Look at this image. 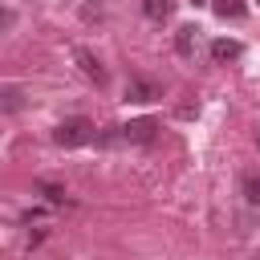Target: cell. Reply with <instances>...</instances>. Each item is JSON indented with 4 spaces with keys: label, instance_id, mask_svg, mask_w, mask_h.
Listing matches in <instances>:
<instances>
[{
    "label": "cell",
    "instance_id": "obj_12",
    "mask_svg": "<svg viewBox=\"0 0 260 260\" xmlns=\"http://www.w3.org/2000/svg\"><path fill=\"white\" fill-rule=\"evenodd\" d=\"M256 4H260V0H256Z\"/></svg>",
    "mask_w": 260,
    "mask_h": 260
},
{
    "label": "cell",
    "instance_id": "obj_6",
    "mask_svg": "<svg viewBox=\"0 0 260 260\" xmlns=\"http://www.w3.org/2000/svg\"><path fill=\"white\" fill-rule=\"evenodd\" d=\"M211 12H215L219 20H244L248 4H244V0H211Z\"/></svg>",
    "mask_w": 260,
    "mask_h": 260
},
{
    "label": "cell",
    "instance_id": "obj_1",
    "mask_svg": "<svg viewBox=\"0 0 260 260\" xmlns=\"http://www.w3.org/2000/svg\"><path fill=\"white\" fill-rule=\"evenodd\" d=\"M53 142L65 146V150L85 146V142H93V122H89V118H65V122L53 130Z\"/></svg>",
    "mask_w": 260,
    "mask_h": 260
},
{
    "label": "cell",
    "instance_id": "obj_3",
    "mask_svg": "<svg viewBox=\"0 0 260 260\" xmlns=\"http://www.w3.org/2000/svg\"><path fill=\"white\" fill-rule=\"evenodd\" d=\"M195 49H199V28H195V24H183V28L175 32V53L191 61V57H195Z\"/></svg>",
    "mask_w": 260,
    "mask_h": 260
},
{
    "label": "cell",
    "instance_id": "obj_8",
    "mask_svg": "<svg viewBox=\"0 0 260 260\" xmlns=\"http://www.w3.org/2000/svg\"><path fill=\"white\" fill-rule=\"evenodd\" d=\"M142 12H146L150 20H167V16L175 12V0H142Z\"/></svg>",
    "mask_w": 260,
    "mask_h": 260
},
{
    "label": "cell",
    "instance_id": "obj_13",
    "mask_svg": "<svg viewBox=\"0 0 260 260\" xmlns=\"http://www.w3.org/2000/svg\"><path fill=\"white\" fill-rule=\"evenodd\" d=\"M256 260H260V256H256Z\"/></svg>",
    "mask_w": 260,
    "mask_h": 260
},
{
    "label": "cell",
    "instance_id": "obj_5",
    "mask_svg": "<svg viewBox=\"0 0 260 260\" xmlns=\"http://www.w3.org/2000/svg\"><path fill=\"white\" fill-rule=\"evenodd\" d=\"M73 57H77V65H81V73H85L89 81H98V85L106 81V69H102V61H98L89 49H73Z\"/></svg>",
    "mask_w": 260,
    "mask_h": 260
},
{
    "label": "cell",
    "instance_id": "obj_10",
    "mask_svg": "<svg viewBox=\"0 0 260 260\" xmlns=\"http://www.w3.org/2000/svg\"><path fill=\"white\" fill-rule=\"evenodd\" d=\"M20 102H24V98H20V89H16V85H8V89H4V110H20Z\"/></svg>",
    "mask_w": 260,
    "mask_h": 260
},
{
    "label": "cell",
    "instance_id": "obj_2",
    "mask_svg": "<svg viewBox=\"0 0 260 260\" xmlns=\"http://www.w3.org/2000/svg\"><path fill=\"white\" fill-rule=\"evenodd\" d=\"M122 138L134 142V146H146V142L158 138V122H154V118H134V122L122 126Z\"/></svg>",
    "mask_w": 260,
    "mask_h": 260
},
{
    "label": "cell",
    "instance_id": "obj_7",
    "mask_svg": "<svg viewBox=\"0 0 260 260\" xmlns=\"http://www.w3.org/2000/svg\"><path fill=\"white\" fill-rule=\"evenodd\" d=\"M240 53H244V45H240V41H228V37H219V41H211V57H215L219 65H223V61H236Z\"/></svg>",
    "mask_w": 260,
    "mask_h": 260
},
{
    "label": "cell",
    "instance_id": "obj_4",
    "mask_svg": "<svg viewBox=\"0 0 260 260\" xmlns=\"http://www.w3.org/2000/svg\"><path fill=\"white\" fill-rule=\"evenodd\" d=\"M162 98V89L154 85V81H142V77H134L130 85H126V102H158Z\"/></svg>",
    "mask_w": 260,
    "mask_h": 260
},
{
    "label": "cell",
    "instance_id": "obj_9",
    "mask_svg": "<svg viewBox=\"0 0 260 260\" xmlns=\"http://www.w3.org/2000/svg\"><path fill=\"white\" fill-rule=\"evenodd\" d=\"M244 199L252 207H260V175H244Z\"/></svg>",
    "mask_w": 260,
    "mask_h": 260
},
{
    "label": "cell",
    "instance_id": "obj_11",
    "mask_svg": "<svg viewBox=\"0 0 260 260\" xmlns=\"http://www.w3.org/2000/svg\"><path fill=\"white\" fill-rule=\"evenodd\" d=\"M41 195H45L49 203H65V191H61V187H53V183H41Z\"/></svg>",
    "mask_w": 260,
    "mask_h": 260
}]
</instances>
